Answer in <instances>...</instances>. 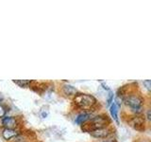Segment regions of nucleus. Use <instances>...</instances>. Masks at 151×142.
<instances>
[{
	"mask_svg": "<svg viewBox=\"0 0 151 142\" xmlns=\"http://www.w3.org/2000/svg\"><path fill=\"white\" fill-rule=\"evenodd\" d=\"M13 83L18 84L19 86L21 87H27L31 83V80H13Z\"/></svg>",
	"mask_w": 151,
	"mask_h": 142,
	"instance_id": "10",
	"label": "nucleus"
},
{
	"mask_svg": "<svg viewBox=\"0 0 151 142\" xmlns=\"http://www.w3.org/2000/svg\"><path fill=\"white\" fill-rule=\"evenodd\" d=\"M124 102L127 106L130 108V110L133 113H141L143 110V99L140 96L137 95H129L124 98Z\"/></svg>",
	"mask_w": 151,
	"mask_h": 142,
	"instance_id": "2",
	"label": "nucleus"
},
{
	"mask_svg": "<svg viewBox=\"0 0 151 142\" xmlns=\"http://www.w3.org/2000/svg\"><path fill=\"white\" fill-rule=\"evenodd\" d=\"M63 90L64 94L67 95V96H73V95L78 94L77 89H76L73 85H70V84H64Z\"/></svg>",
	"mask_w": 151,
	"mask_h": 142,
	"instance_id": "7",
	"label": "nucleus"
},
{
	"mask_svg": "<svg viewBox=\"0 0 151 142\" xmlns=\"http://www.w3.org/2000/svg\"><path fill=\"white\" fill-rule=\"evenodd\" d=\"M18 135V132L15 129H8V128H5L2 132V136L5 140H9L13 138V137H16Z\"/></svg>",
	"mask_w": 151,
	"mask_h": 142,
	"instance_id": "6",
	"label": "nucleus"
},
{
	"mask_svg": "<svg viewBox=\"0 0 151 142\" xmlns=\"http://www.w3.org/2000/svg\"><path fill=\"white\" fill-rule=\"evenodd\" d=\"M110 112L112 118L117 123H119V120H118V110H117V104L113 103L110 108Z\"/></svg>",
	"mask_w": 151,
	"mask_h": 142,
	"instance_id": "9",
	"label": "nucleus"
},
{
	"mask_svg": "<svg viewBox=\"0 0 151 142\" xmlns=\"http://www.w3.org/2000/svg\"><path fill=\"white\" fill-rule=\"evenodd\" d=\"M90 118H91V115L89 113H83V114H80V115L78 116L77 120H76V122L78 124H83L84 122L88 121Z\"/></svg>",
	"mask_w": 151,
	"mask_h": 142,
	"instance_id": "8",
	"label": "nucleus"
},
{
	"mask_svg": "<svg viewBox=\"0 0 151 142\" xmlns=\"http://www.w3.org/2000/svg\"><path fill=\"white\" fill-rule=\"evenodd\" d=\"M103 142H113V141H111V140H108V141H103Z\"/></svg>",
	"mask_w": 151,
	"mask_h": 142,
	"instance_id": "16",
	"label": "nucleus"
},
{
	"mask_svg": "<svg viewBox=\"0 0 151 142\" xmlns=\"http://www.w3.org/2000/svg\"><path fill=\"white\" fill-rule=\"evenodd\" d=\"M74 102L78 107L81 109H89L94 105L96 99L88 94H77L74 99Z\"/></svg>",
	"mask_w": 151,
	"mask_h": 142,
	"instance_id": "1",
	"label": "nucleus"
},
{
	"mask_svg": "<svg viewBox=\"0 0 151 142\" xmlns=\"http://www.w3.org/2000/svg\"><path fill=\"white\" fill-rule=\"evenodd\" d=\"M144 85L145 86V88L148 90V91H151V80H145V82H144Z\"/></svg>",
	"mask_w": 151,
	"mask_h": 142,
	"instance_id": "12",
	"label": "nucleus"
},
{
	"mask_svg": "<svg viewBox=\"0 0 151 142\" xmlns=\"http://www.w3.org/2000/svg\"><path fill=\"white\" fill-rule=\"evenodd\" d=\"M1 122L3 126H5V128H8V129H14L17 126L16 118L14 117H9V116L4 117L1 120Z\"/></svg>",
	"mask_w": 151,
	"mask_h": 142,
	"instance_id": "4",
	"label": "nucleus"
},
{
	"mask_svg": "<svg viewBox=\"0 0 151 142\" xmlns=\"http://www.w3.org/2000/svg\"><path fill=\"white\" fill-rule=\"evenodd\" d=\"M112 99H113V94H112V92H110V95H109V98H108V99H107V103H108V105H110V104L111 103Z\"/></svg>",
	"mask_w": 151,
	"mask_h": 142,
	"instance_id": "13",
	"label": "nucleus"
},
{
	"mask_svg": "<svg viewBox=\"0 0 151 142\" xmlns=\"http://www.w3.org/2000/svg\"><path fill=\"white\" fill-rule=\"evenodd\" d=\"M146 117H147V120L149 121H151V109H149V110L146 111Z\"/></svg>",
	"mask_w": 151,
	"mask_h": 142,
	"instance_id": "14",
	"label": "nucleus"
},
{
	"mask_svg": "<svg viewBox=\"0 0 151 142\" xmlns=\"http://www.w3.org/2000/svg\"><path fill=\"white\" fill-rule=\"evenodd\" d=\"M91 135L93 137H96V138H104V137H107L109 135H110V130L108 128L104 127V128H100V129H96L91 132Z\"/></svg>",
	"mask_w": 151,
	"mask_h": 142,
	"instance_id": "5",
	"label": "nucleus"
},
{
	"mask_svg": "<svg viewBox=\"0 0 151 142\" xmlns=\"http://www.w3.org/2000/svg\"><path fill=\"white\" fill-rule=\"evenodd\" d=\"M109 123V120L106 117L104 116H96V117H93L92 118L91 122L89 123L87 126V128L85 130L86 131H90L92 132L93 130H96V129H100V128H104L106 127V125Z\"/></svg>",
	"mask_w": 151,
	"mask_h": 142,
	"instance_id": "3",
	"label": "nucleus"
},
{
	"mask_svg": "<svg viewBox=\"0 0 151 142\" xmlns=\"http://www.w3.org/2000/svg\"><path fill=\"white\" fill-rule=\"evenodd\" d=\"M102 85H103V86H104V88H105V89L109 90V86H107V85H106L105 83H102Z\"/></svg>",
	"mask_w": 151,
	"mask_h": 142,
	"instance_id": "15",
	"label": "nucleus"
},
{
	"mask_svg": "<svg viewBox=\"0 0 151 142\" xmlns=\"http://www.w3.org/2000/svg\"><path fill=\"white\" fill-rule=\"evenodd\" d=\"M6 114H7V109L4 105H2L1 103H0V118H2L4 117H6Z\"/></svg>",
	"mask_w": 151,
	"mask_h": 142,
	"instance_id": "11",
	"label": "nucleus"
}]
</instances>
